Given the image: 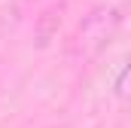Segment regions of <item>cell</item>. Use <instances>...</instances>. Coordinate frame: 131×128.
<instances>
[{
	"instance_id": "obj_1",
	"label": "cell",
	"mask_w": 131,
	"mask_h": 128,
	"mask_svg": "<svg viewBox=\"0 0 131 128\" xmlns=\"http://www.w3.org/2000/svg\"><path fill=\"white\" fill-rule=\"evenodd\" d=\"M116 22H119L116 9H95L82 22V28H79V43H92V52H95L98 46H104V40L113 34Z\"/></svg>"
},
{
	"instance_id": "obj_2",
	"label": "cell",
	"mask_w": 131,
	"mask_h": 128,
	"mask_svg": "<svg viewBox=\"0 0 131 128\" xmlns=\"http://www.w3.org/2000/svg\"><path fill=\"white\" fill-rule=\"evenodd\" d=\"M116 95L122 98V101H131V64L119 73V79H116Z\"/></svg>"
}]
</instances>
